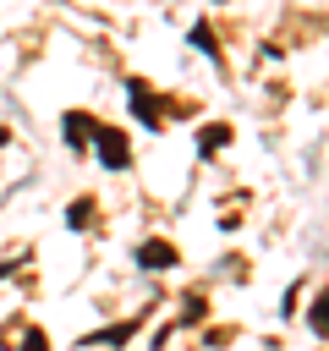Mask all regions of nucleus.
<instances>
[{"label": "nucleus", "instance_id": "nucleus-11", "mask_svg": "<svg viewBox=\"0 0 329 351\" xmlns=\"http://www.w3.org/2000/svg\"><path fill=\"white\" fill-rule=\"evenodd\" d=\"M16 351H49V335H44V329H27V335H22V346H16Z\"/></svg>", "mask_w": 329, "mask_h": 351}, {"label": "nucleus", "instance_id": "nucleus-9", "mask_svg": "<svg viewBox=\"0 0 329 351\" xmlns=\"http://www.w3.org/2000/svg\"><path fill=\"white\" fill-rule=\"evenodd\" d=\"M192 44H197L203 55H219V44H214V33H208V22H197V27H192Z\"/></svg>", "mask_w": 329, "mask_h": 351}, {"label": "nucleus", "instance_id": "nucleus-3", "mask_svg": "<svg viewBox=\"0 0 329 351\" xmlns=\"http://www.w3.org/2000/svg\"><path fill=\"white\" fill-rule=\"evenodd\" d=\"M60 126H66V143H71V148H88V143H93V132H99V121H93V115H82V110H66V115H60Z\"/></svg>", "mask_w": 329, "mask_h": 351}, {"label": "nucleus", "instance_id": "nucleus-12", "mask_svg": "<svg viewBox=\"0 0 329 351\" xmlns=\"http://www.w3.org/2000/svg\"><path fill=\"white\" fill-rule=\"evenodd\" d=\"M11 269H16V263H0V280H5V274H11Z\"/></svg>", "mask_w": 329, "mask_h": 351}, {"label": "nucleus", "instance_id": "nucleus-8", "mask_svg": "<svg viewBox=\"0 0 329 351\" xmlns=\"http://www.w3.org/2000/svg\"><path fill=\"white\" fill-rule=\"evenodd\" d=\"M307 324H313V335H329V285L313 296V307H307Z\"/></svg>", "mask_w": 329, "mask_h": 351}, {"label": "nucleus", "instance_id": "nucleus-7", "mask_svg": "<svg viewBox=\"0 0 329 351\" xmlns=\"http://www.w3.org/2000/svg\"><path fill=\"white\" fill-rule=\"evenodd\" d=\"M93 214H99V203H93V197H77V203L66 208V225H71V230H88Z\"/></svg>", "mask_w": 329, "mask_h": 351}, {"label": "nucleus", "instance_id": "nucleus-2", "mask_svg": "<svg viewBox=\"0 0 329 351\" xmlns=\"http://www.w3.org/2000/svg\"><path fill=\"white\" fill-rule=\"evenodd\" d=\"M93 148H99V165H104V170H126V165H132V143H126V132H115V126H99V132H93Z\"/></svg>", "mask_w": 329, "mask_h": 351}, {"label": "nucleus", "instance_id": "nucleus-6", "mask_svg": "<svg viewBox=\"0 0 329 351\" xmlns=\"http://www.w3.org/2000/svg\"><path fill=\"white\" fill-rule=\"evenodd\" d=\"M225 143H230V126H225V121H208V126L197 132V154H203V159H214V148H225Z\"/></svg>", "mask_w": 329, "mask_h": 351}, {"label": "nucleus", "instance_id": "nucleus-4", "mask_svg": "<svg viewBox=\"0 0 329 351\" xmlns=\"http://www.w3.org/2000/svg\"><path fill=\"white\" fill-rule=\"evenodd\" d=\"M137 263H143V269H175V263H181V252H175L170 241H159V236H154V241H143V247H137Z\"/></svg>", "mask_w": 329, "mask_h": 351}, {"label": "nucleus", "instance_id": "nucleus-1", "mask_svg": "<svg viewBox=\"0 0 329 351\" xmlns=\"http://www.w3.org/2000/svg\"><path fill=\"white\" fill-rule=\"evenodd\" d=\"M126 104H132V115L143 121V132H164V110H186V104H175V99H154V88L148 82H126Z\"/></svg>", "mask_w": 329, "mask_h": 351}, {"label": "nucleus", "instance_id": "nucleus-10", "mask_svg": "<svg viewBox=\"0 0 329 351\" xmlns=\"http://www.w3.org/2000/svg\"><path fill=\"white\" fill-rule=\"evenodd\" d=\"M203 313H208V302H203V296H186V307H181V324H197Z\"/></svg>", "mask_w": 329, "mask_h": 351}, {"label": "nucleus", "instance_id": "nucleus-5", "mask_svg": "<svg viewBox=\"0 0 329 351\" xmlns=\"http://www.w3.org/2000/svg\"><path fill=\"white\" fill-rule=\"evenodd\" d=\"M137 335V318H126V324H110V329H99V335H82V351H99V346H126Z\"/></svg>", "mask_w": 329, "mask_h": 351}]
</instances>
